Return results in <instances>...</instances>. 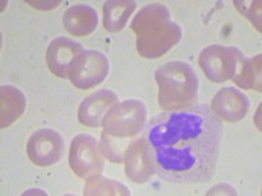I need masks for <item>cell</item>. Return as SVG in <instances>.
<instances>
[{"instance_id":"cell-2","label":"cell","mask_w":262,"mask_h":196,"mask_svg":"<svg viewBox=\"0 0 262 196\" xmlns=\"http://www.w3.org/2000/svg\"><path fill=\"white\" fill-rule=\"evenodd\" d=\"M160 86L159 105L167 111L186 109L195 105L198 79L190 65L182 62H169L156 72Z\"/></svg>"},{"instance_id":"cell-10","label":"cell","mask_w":262,"mask_h":196,"mask_svg":"<svg viewBox=\"0 0 262 196\" xmlns=\"http://www.w3.org/2000/svg\"><path fill=\"white\" fill-rule=\"evenodd\" d=\"M229 109L227 122H238L244 118L249 109V101L242 92L233 88H224L212 100V111L217 118H223L227 109Z\"/></svg>"},{"instance_id":"cell-6","label":"cell","mask_w":262,"mask_h":196,"mask_svg":"<svg viewBox=\"0 0 262 196\" xmlns=\"http://www.w3.org/2000/svg\"><path fill=\"white\" fill-rule=\"evenodd\" d=\"M28 156L38 166H50L60 160L64 143L58 132L51 128L36 131L28 141Z\"/></svg>"},{"instance_id":"cell-5","label":"cell","mask_w":262,"mask_h":196,"mask_svg":"<svg viewBox=\"0 0 262 196\" xmlns=\"http://www.w3.org/2000/svg\"><path fill=\"white\" fill-rule=\"evenodd\" d=\"M70 163L75 174L81 178L101 173L104 161L98 153L95 137L90 135H79L75 137L70 153Z\"/></svg>"},{"instance_id":"cell-4","label":"cell","mask_w":262,"mask_h":196,"mask_svg":"<svg viewBox=\"0 0 262 196\" xmlns=\"http://www.w3.org/2000/svg\"><path fill=\"white\" fill-rule=\"evenodd\" d=\"M109 72V62L102 53L98 51H83L72 62L67 79L80 89H88L91 86L102 83Z\"/></svg>"},{"instance_id":"cell-3","label":"cell","mask_w":262,"mask_h":196,"mask_svg":"<svg viewBox=\"0 0 262 196\" xmlns=\"http://www.w3.org/2000/svg\"><path fill=\"white\" fill-rule=\"evenodd\" d=\"M138 27H140V29H135L138 37L146 36L152 32L155 34L139 53L144 58H158L177 43L181 37V29L177 24L169 21L168 9L158 4H152L140 11L133 24V28Z\"/></svg>"},{"instance_id":"cell-1","label":"cell","mask_w":262,"mask_h":196,"mask_svg":"<svg viewBox=\"0 0 262 196\" xmlns=\"http://www.w3.org/2000/svg\"><path fill=\"white\" fill-rule=\"evenodd\" d=\"M223 125L207 105L164 111L146 126L156 174L170 183L207 182L216 172Z\"/></svg>"},{"instance_id":"cell-11","label":"cell","mask_w":262,"mask_h":196,"mask_svg":"<svg viewBox=\"0 0 262 196\" xmlns=\"http://www.w3.org/2000/svg\"><path fill=\"white\" fill-rule=\"evenodd\" d=\"M117 102V95L111 90H100L85 98L79 107V120L83 125L97 127L102 125L105 113Z\"/></svg>"},{"instance_id":"cell-9","label":"cell","mask_w":262,"mask_h":196,"mask_svg":"<svg viewBox=\"0 0 262 196\" xmlns=\"http://www.w3.org/2000/svg\"><path fill=\"white\" fill-rule=\"evenodd\" d=\"M83 51V46L79 42L64 38V37L54 39L46 53V62L49 64V68L54 75L62 79H67L72 62Z\"/></svg>"},{"instance_id":"cell-8","label":"cell","mask_w":262,"mask_h":196,"mask_svg":"<svg viewBox=\"0 0 262 196\" xmlns=\"http://www.w3.org/2000/svg\"><path fill=\"white\" fill-rule=\"evenodd\" d=\"M156 173L151 146L146 137H140L131 144L126 157V174L137 183H143Z\"/></svg>"},{"instance_id":"cell-13","label":"cell","mask_w":262,"mask_h":196,"mask_svg":"<svg viewBox=\"0 0 262 196\" xmlns=\"http://www.w3.org/2000/svg\"><path fill=\"white\" fill-rule=\"evenodd\" d=\"M135 7V2H106L104 7L105 29L107 32H118L122 29Z\"/></svg>"},{"instance_id":"cell-12","label":"cell","mask_w":262,"mask_h":196,"mask_svg":"<svg viewBox=\"0 0 262 196\" xmlns=\"http://www.w3.org/2000/svg\"><path fill=\"white\" fill-rule=\"evenodd\" d=\"M66 30L75 36H85L92 33L97 25V13L90 6H74L64 12Z\"/></svg>"},{"instance_id":"cell-7","label":"cell","mask_w":262,"mask_h":196,"mask_svg":"<svg viewBox=\"0 0 262 196\" xmlns=\"http://www.w3.org/2000/svg\"><path fill=\"white\" fill-rule=\"evenodd\" d=\"M142 109H144V105L139 101H126L118 105L105 118L102 123L105 131L117 136H133L143 127L146 118H130Z\"/></svg>"}]
</instances>
